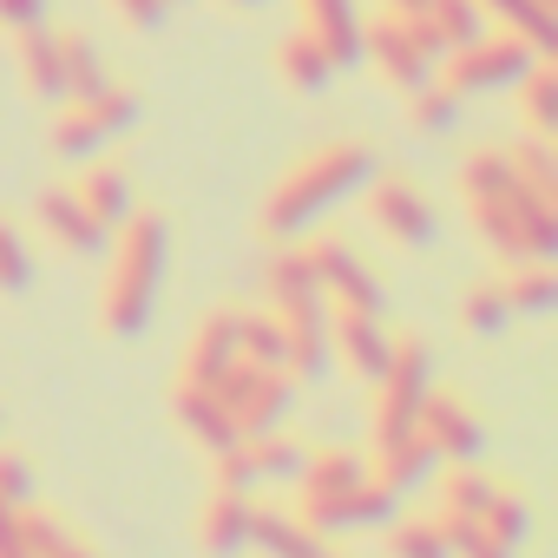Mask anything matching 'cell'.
Returning <instances> with one entry per match:
<instances>
[{
    "label": "cell",
    "mask_w": 558,
    "mask_h": 558,
    "mask_svg": "<svg viewBox=\"0 0 558 558\" xmlns=\"http://www.w3.org/2000/svg\"><path fill=\"white\" fill-rule=\"evenodd\" d=\"M375 178V145L368 138H329V145H310L276 191L263 197V236L276 243H296L310 223H323L342 197H355L362 184Z\"/></svg>",
    "instance_id": "1"
},
{
    "label": "cell",
    "mask_w": 558,
    "mask_h": 558,
    "mask_svg": "<svg viewBox=\"0 0 558 558\" xmlns=\"http://www.w3.org/2000/svg\"><path fill=\"white\" fill-rule=\"evenodd\" d=\"M106 250H112V269H106L99 323H106V336L125 342V336H138L151 323V303H158V283H165V250H171L165 217L158 210H132L106 236Z\"/></svg>",
    "instance_id": "2"
},
{
    "label": "cell",
    "mask_w": 558,
    "mask_h": 558,
    "mask_svg": "<svg viewBox=\"0 0 558 558\" xmlns=\"http://www.w3.org/2000/svg\"><path fill=\"white\" fill-rule=\"evenodd\" d=\"M466 210H473V230L486 236L493 256H506V263H551L558 256V197H538L512 178V191L480 197Z\"/></svg>",
    "instance_id": "3"
},
{
    "label": "cell",
    "mask_w": 558,
    "mask_h": 558,
    "mask_svg": "<svg viewBox=\"0 0 558 558\" xmlns=\"http://www.w3.org/2000/svg\"><path fill=\"white\" fill-rule=\"evenodd\" d=\"M132 125H138V93L119 86V80H106L99 93H66L53 106V151L66 165H86L106 145H119Z\"/></svg>",
    "instance_id": "4"
},
{
    "label": "cell",
    "mask_w": 558,
    "mask_h": 558,
    "mask_svg": "<svg viewBox=\"0 0 558 558\" xmlns=\"http://www.w3.org/2000/svg\"><path fill=\"white\" fill-rule=\"evenodd\" d=\"M362 60L381 73V86L395 93H414L440 73V40L427 34L421 14H395V8H375V21H362Z\"/></svg>",
    "instance_id": "5"
},
{
    "label": "cell",
    "mask_w": 558,
    "mask_h": 558,
    "mask_svg": "<svg viewBox=\"0 0 558 558\" xmlns=\"http://www.w3.org/2000/svg\"><path fill=\"white\" fill-rule=\"evenodd\" d=\"M368 388H375V447L414 434V414H421V401H427V388H434V349H427L421 336H395L388 368H381Z\"/></svg>",
    "instance_id": "6"
},
{
    "label": "cell",
    "mask_w": 558,
    "mask_h": 558,
    "mask_svg": "<svg viewBox=\"0 0 558 558\" xmlns=\"http://www.w3.org/2000/svg\"><path fill=\"white\" fill-rule=\"evenodd\" d=\"M538 53L525 47V40H512V34H499V27H486L480 40H466V47H453L447 60H440V86L447 93H460V99H486V93H512L519 80H525V66H532Z\"/></svg>",
    "instance_id": "7"
},
{
    "label": "cell",
    "mask_w": 558,
    "mask_h": 558,
    "mask_svg": "<svg viewBox=\"0 0 558 558\" xmlns=\"http://www.w3.org/2000/svg\"><path fill=\"white\" fill-rule=\"evenodd\" d=\"M223 408H230V421H236V440H263V434H276L290 421V401H296V388H290V375L283 368H256V362H230L223 375H217V388H210Z\"/></svg>",
    "instance_id": "8"
},
{
    "label": "cell",
    "mask_w": 558,
    "mask_h": 558,
    "mask_svg": "<svg viewBox=\"0 0 558 558\" xmlns=\"http://www.w3.org/2000/svg\"><path fill=\"white\" fill-rule=\"evenodd\" d=\"M362 204H368V223H375L388 243H401V250H427L434 230H440L434 197H427L414 178H401V171H375V178L362 184Z\"/></svg>",
    "instance_id": "9"
},
{
    "label": "cell",
    "mask_w": 558,
    "mask_h": 558,
    "mask_svg": "<svg viewBox=\"0 0 558 558\" xmlns=\"http://www.w3.org/2000/svg\"><path fill=\"white\" fill-rule=\"evenodd\" d=\"M303 250H310V263H316V283H323V303H329V310H342V316H381V310H388L375 269H368L342 236H323V243H303Z\"/></svg>",
    "instance_id": "10"
},
{
    "label": "cell",
    "mask_w": 558,
    "mask_h": 558,
    "mask_svg": "<svg viewBox=\"0 0 558 558\" xmlns=\"http://www.w3.org/2000/svg\"><path fill=\"white\" fill-rule=\"evenodd\" d=\"M414 434L440 453V466H453V460H480V440H486L473 401L453 395V388H427V401H421V414H414Z\"/></svg>",
    "instance_id": "11"
},
{
    "label": "cell",
    "mask_w": 558,
    "mask_h": 558,
    "mask_svg": "<svg viewBox=\"0 0 558 558\" xmlns=\"http://www.w3.org/2000/svg\"><path fill=\"white\" fill-rule=\"evenodd\" d=\"M401 506V493H388L381 480H362L336 499H303V525L310 532H362V525H388Z\"/></svg>",
    "instance_id": "12"
},
{
    "label": "cell",
    "mask_w": 558,
    "mask_h": 558,
    "mask_svg": "<svg viewBox=\"0 0 558 558\" xmlns=\"http://www.w3.org/2000/svg\"><path fill=\"white\" fill-rule=\"evenodd\" d=\"M283 323V375L296 381H323L329 362V303H296V310H276Z\"/></svg>",
    "instance_id": "13"
},
{
    "label": "cell",
    "mask_w": 558,
    "mask_h": 558,
    "mask_svg": "<svg viewBox=\"0 0 558 558\" xmlns=\"http://www.w3.org/2000/svg\"><path fill=\"white\" fill-rule=\"evenodd\" d=\"M388 349H395V336L381 329V316H342V310H329V362H342L355 381H375L388 368Z\"/></svg>",
    "instance_id": "14"
},
{
    "label": "cell",
    "mask_w": 558,
    "mask_h": 558,
    "mask_svg": "<svg viewBox=\"0 0 558 558\" xmlns=\"http://www.w3.org/2000/svg\"><path fill=\"white\" fill-rule=\"evenodd\" d=\"M14 40V66H21V86L34 106H60L66 99V66H60V27H27V34H8Z\"/></svg>",
    "instance_id": "15"
},
{
    "label": "cell",
    "mask_w": 558,
    "mask_h": 558,
    "mask_svg": "<svg viewBox=\"0 0 558 558\" xmlns=\"http://www.w3.org/2000/svg\"><path fill=\"white\" fill-rule=\"evenodd\" d=\"M34 223H40L60 250H73V256H99V250H106V236H112V230H99V223L86 217V204L73 197V184L40 191V197H34Z\"/></svg>",
    "instance_id": "16"
},
{
    "label": "cell",
    "mask_w": 558,
    "mask_h": 558,
    "mask_svg": "<svg viewBox=\"0 0 558 558\" xmlns=\"http://www.w3.org/2000/svg\"><path fill=\"white\" fill-rule=\"evenodd\" d=\"M73 197L86 204V217H93L99 230H119V223L138 210V204H132V178H125V165H99V158H86V165H80Z\"/></svg>",
    "instance_id": "17"
},
{
    "label": "cell",
    "mask_w": 558,
    "mask_h": 558,
    "mask_svg": "<svg viewBox=\"0 0 558 558\" xmlns=\"http://www.w3.org/2000/svg\"><path fill=\"white\" fill-rule=\"evenodd\" d=\"M171 414H178V427H184L197 447H210V453L236 447V421H230V408H223L210 388H197V381H178V395H171Z\"/></svg>",
    "instance_id": "18"
},
{
    "label": "cell",
    "mask_w": 558,
    "mask_h": 558,
    "mask_svg": "<svg viewBox=\"0 0 558 558\" xmlns=\"http://www.w3.org/2000/svg\"><path fill=\"white\" fill-rule=\"evenodd\" d=\"M336 73H342V66L323 53V40H316L310 27H296V34L276 40V80H283L290 93H303V99H310V93H323Z\"/></svg>",
    "instance_id": "19"
},
{
    "label": "cell",
    "mask_w": 558,
    "mask_h": 558,
    "mask_svg": "<svg viewBox=\"0 0 558 558\" xmlns=\"http://www.w3.org/2000/svg\"><path fill=\"white\" fill-rule=\"evenodd\" d=\"M230 362H236V323H230V310H217V316H204L197 336L184 342V375H178V381L217 388V375H223Z\"/></svg>",
    "instance_id": "20"
},
{
    "label": "cell",
    "mask_w": 558,
    "mask_h": 558,
    "mask_svg": "<svg viewBox=\"0 0 558 558\" xmlns=\"http://www.w3.org/2000/svg\"><path fill=\"white\" fill-rule=\"evenodd\" d=\"M250 545L263 558H323V532H310L296 512L283 506H256L250 512Z\"/></svg>",
    "instance_id": "21"
},
{
    "label": "cell",
    "mask_w": 558,
    "mask_h": 558,
    "mask_svg": "<svg viewBox=\"0 0 558 558\" xmlns=\"http://www.w3.org/2000/svg\"><path fill=\"white\" fill-rule=\"evenodd\" d=\"M303 27L323 40V53L336 66L362 60V14H355V0H303Z\"/></svg>",
    "instance_id": "22"
},
{
    "label": "cell",
    "mask_w": 558,
    "mask_h": 558,
    "mask_svg": "<svg viewBox=\"0 0 558 558\" xmlns=\"http://www.w3.org/2000/svg\"><path fill=\"white\" fill-rule=\"evenodd\" d=\"M434 473H440V453H434L421 434H401V440L375 447V466H368V480H381L388 493H414V486H427Z\"/></svg>",
    "instance_id": "23"
},
{
    "label": "cell",
    "mask_w": 558,
    "mask_h": 558,
    "mask_svg": "<svg viewBox=\"0 0 558 558\" xmlns=\"http://www.w3.org/2000/svg\"><path fill=\"white\" fill-rule=\"evenodd\" d=\"M263 290H269V310H296V303H323V283H316V263L303 243H283L269 263H263Z\"/></svg>",
    "instance_id": "24"
},
{
    "label": "cell",
    "mask_w": 558,
    "mask_h": 558,
    "mask_svg": "<svg viewBox=\"0 0 558 558\" xmlns=\"http://www.w3.org/2000/svg\"><path fill=\"white\" fill-rule=\"evenodd\" d=\"M480 14H486V27L525 40L532 53H551L558 47V14L538 8V0H480Z\"/></svg>",
    "instance_id": "25"
},
{
    "label": "cell",
    "mask_w": 558,
    "mask_h": 558,
    "mask_svg": "<svg viewBox=\"0 0 558 558\" xmlns=\"http://www.w3.org/2000/svg\"><path fill=\"white\" fill-rule=\"evenodd\" d=\"M512 93H519L525 132H532V138H558V66H551V53H538Z\"/></svg>",
    "instance_id": "26"
},
{
    "label": "cell",
    "mask_w": 558,
    "mask_h": 558,
    "mask_svg": "<svg viewBox=\"0 0 558 558\" xmlns=\"http://www.w3.org/2000/svg\"><path fill=\"white\" fill-rule=\"evenodd\" d=\"M368 480V460L362 453H349V447H316L310 460H303V499H336V493H349V486H362Z\"/></svg>",
    "instance_id": "27"
},
{
    "label": "cell",
    "mask_w": 558,
    "mask_h": 558,
    "mask_svg": "<svg viewBox=\"0 0 558 558\" xmlns=\"http://www.w3.org/2000/svg\"><path fill=\"white\" fill-rule=\"evenodd\" d=\"M499 290H506V310L525 316V323H538V316L558 310V276H551V263H512L499 276Z\"/></svg>",
    "instance_id": "28"
},
{
    "label": "cell",
    "mask_w": 558,
    "mask_h": 558,
    "mask_svg": "<svg viewBox=\"0 0 558 558\" xmlns=\"http://www.w3.org/2000/svg\"><path fill=\"white\" fill-rule=\"evenodd\" d=\"M250 493H217L210 506H204V551L210 558H236L243 545H250Z\"/></svg>",
    "instance_id": "29"
},
{
    "label": "cell",
    "mask_w": 558,
    "mask_h": 558,
    "mask_svg": "<svg viewBox=\"0 0 558 558\" xmlns=\"http://www.w3.org/2000/svg\"><path fill=\"white\" fill-rule=\"evenodd\" d=\"M243 453H250L256 486H263V480H269V486H296V480H303V460H310V447H303V440H290L283 427L263 434V440H243Z\"/></svg>",
    "instance_id": "30"
},
{
    "label": "cell",
    "mask_w": 558,
    "mask_h": 558,
    "mask_svg": "<svg viewBox=\"0 0 558 558\" xmlns=\"http://www.w3.org/2000/svg\"><path fill=\"white\" fill-rule=\"evenodd\" d=\"M236 323V355L256 362V368H283V323L276 310H230Z\"/></svg>",
    "instance_id": "31"
},
{
    "label": "cell",
    "mask_w": 558,
    "mask_h": 558,
    "mask_svg": "<svg viewBox=\"0 0 558 558\" xmlns=\"http://www.w3.org/2000/svg\"><path fill=\"white\" fill-rule=\"evenodd\" d=\"M421 21H427V34L440 40V53H453V47H466V40H480V34H486L480 0H427Z\"/></svg>",
    "instance_id": "32"
},
{
    "label": "cell",
    "mask_w": 558,
    "mask_h": 558,
    "mask_svg": "<svg viewBox=\"0 0 558 558\" xmlns=\"http://www.w3.org/2000/svg\"><path fill=\"white\" fill-rule=\"evenodd\" d=\"M493 493H499V480H493V473H480L473 460H453V466L440 473V512H460V519H480Z\"/></svg>",
    "instance_id": "33"
},
{
    "label": "cell",
    "mask_w": 558,
    "mask_h": 558,
    "mask_svg": "<svg viewBox=\"0 0 558 558\" xmlns=\"http://www.w3.org/2000/svg\"><path fill=\"white\" fill-rule=\"evenodd\" d=\"M408 99V125L421 132V138H440V132H453L460 125V93H447L440 80H427V86H414V93H401Z\"/></svg>",
    "instance_id": "34"
},
{
    "label": "cell",
    "mask_w": 558,
    "mask_h": 558,
    "mask_svg": "<svg viewBox=\"0 0 558 558\" xmlns=\"http://www.w3.org/2000/svg\"><path fill=\"white\" fill-rule=\"evenodd\" d=\"M453 184H460V197H466V204H480V197L512 191V165H506V151H499V145H480V151H466V158H460Z\"/></svg>",
    "instance_id": "35"
},
{
    "label": "cell",
    "mask_w": 558,
    "mask_h": 558,
    "mask_svg": "<svg viewBox=\"0 0 558 558\" xmlns=\"http://www.w3.org/2000/svg\"><path fill=\"white\" fill-rule=\"evenodd\" d=\"M60 66H66V93H99L106 86V60L80 27H60Z\"/></svg>",
    "instance_id": "36"
},
{
    "label": "cell",
    "mask_w": 558,
    "mask_h": 558,
    "mask_svg": "<svg viewBox=\"0 0 558 558\" xmlns=\"http://www.w3.org/2000/svg\"><path fill=\"white\" fill-rule=\"evenodd\" d=\"M506 165L525 191L538 197H558V158H551V138H525V145H506Z\"/></svg>",
    "instance_id": "37"
},
{
    "label": "cell",
    "mask_w": 558,
    "mask_h": 558,
    "mask_svg": "<svg viewBox=\"0 0 558 558\" xmlns=\"http://www.w3.org/2000/svg\"><path fill=\"white\" fill-rule=\"evenodd\" d=\"M480 525H486V532H493L499 545H512V551H519V545L532 538V506H525L519 493H506V486H499V493L486 499V512H480Z\"/></svg>",
    "instance_id": "38"
},
{
    "label": "cell",
    "mask_w": 558,
    "mask_h": 558,
    "mask_svg": "<svg viewBox=\"0 0 558 558\" xmlns=\"http://www.w3.org/2000/svg\"><path fill=\"white\" fill-rule=\"evenodd\" d=\"M80 538L66 532V519H53V512H34V506H21V551L27 558H66Z\"/></svg>",
    "instance_id": "39"
},
{
    "label": "cell",
    "mask_w": 558,
    "mask_h": 558,
    "mask_svg": "<svg viewBox=\"0 0 558 558\" xmlns=\"http://www.w3.org/2000/svg\"><path fill=\"white\" fill-rule=\"evenodd\" d=\"M440 538H447V558H512V545H499L480 519H460V512H440Z\"/></svg>",
    "instance_id": "40"
},
{
    "label": "cell",
    "mask_w": 558,
    "mask_h": 558,
    "mask_svg": "<svg viewBox=\"0 0 558 558\" xmlns=\"http://www.w3.org/2000/svg\"><path fill=\"white\" fill-rule=\"evenodd\" d=\"M388 558H447L440 519H388Z\"/></svg>",
    "instance_id": "41"
},
{
    "label": "cell",
    "mask_w": 558,
    "mask_h": 558,
    "mask_svg": "<svg viewBox=\"0 0 558 558\" xmlns=\"http://www.w3.org/2000/svg\"><path fill=\"white\" fill-rule=\"evenodd\" d=\"M460 323H466L473 336H499V329L512 323V310H506V290H499V276H493V283H473V290H466V303H460Z\"/></svg>",
    "instance_id": "42"
},
{
    "label": "cell",
    "mask_w": 558,
    "mask_h": 558,
    "mask_svg": "<svg viewBox=\"0 0 558 558\" xmlns=\"http://www.w3.org/2000/svg\"><path fill=\"white\" fill-rule=\"evenodd\" d=\"M27 283H34V250H27V236H21L14 217H0V290L21 296Z\"/></svg>",
    "instance_id": "43"
},
{
    "label": "cell",
    "mask_w": 558,
    "mask_h": 558,
    "mask_svg": "<svg viewBox=\"0 0 558 558\" xmlns=\"http://www.w3.org/2000/svg\"><path fill=\"white\" fill-rule=\"evenodd\" d=\"M0 499H8V506H34V460L14 453V447H0Z\"/></svg>",
    "instance_id": "44"
},
{
    "label": "cell",
    "mask_w": 558,
    "mask_h": 558,
    "mask_svg": "<svg viewBox=\"0 0 558 558\" xmlns=\"http://www.w3.org/2000/svg\"><path fill=\"white\" fill-rule=\"evenodd\" d=\"M53 0H0V34H27V27H47Z\"/></svg>",
    "instance_id": "45"
},
{
    "label": "cell",
    "mask_w": 558,
    "mask_h": 558,
    "mask_svg": "<svg viewBox=\"0 0 558 558\" xmlns=\"http://www.w3.org/2000/svg\"><path fill=\"white\" fill-rule=\"evenodd\" d=\"M250 486H256V473H250V453L236 440V447L217 453V493H250Z\"/></svg>",
    "instance_id": "46"
},
{
    "label": "cell",
    "mask_w": 558,
    "mask_h": 558,
    "mask_svg": "<svg viewBox=\"0 0 558 558\" xmlns=\"http://www.w3.org/2000/svg\"><path fill=\"white\" fill-rule=\"evenodd\" d=\"M106 8H112L125 27H158V21H165V0H106Z\"/></svg>",
    "instance_id": "47"
},
{
    "label": "cell",
    "mask_w": 558,
    "mask_h": 558,
    "mask_svg": "<svg viewBox=\"0 0 558 558\" xmlns=\"http://www.w3.org/2000/svg\"><path fill=\"white\" fill-rule=\"evenodd\" d=\"M8 551H21V506L0 499V558H8Z\"/></svg>",
    "instance_id": "48"
},
{
    "label": "cell",
    "mask_w": 558,
    "mask_h": 558,
    "mask_svg": "<svg viewBox=\"0 0 558 558\" xmlns=\"http://www.w3.org/2000/svg\"><path fill=\"white\" fill-rule=\"evenodd\" d=\"M381 8H395V14H421L427 0H381Z\"/></svg>",
    "instance_id": "49"
},
{
    "label": "cell",
    "mask_w": 558,
    "mask_h": 558,
    "mask_svg": "<svg viewBox=\"0 0 558 558\" xmlns=\"http://www.w3.org/2000/svg\"><path fill=\"white\" fill-rule=\"evenodd\" d=\"M223 8H230V14H256V8H263V0H223Z\"/></svg>",
    "instance_id": "50"
},
{
    "label": "cell",
    "mask_w": 558,
    "mask_h": 558,
    "mask_svg": "<svg viewBox=\"0 0 558 558\" xmlns=\"http://www.w3.org/2000/svg\"><path fill=\"white\" fill-rule=\"evenodd\" d=\"M66 558H93V551H80V545H73V551H66Z\"/></svg>",
    "instance_id": "51"
},
{
    "label": "cell",
    "mask_w": 558,
    "mask_h": 558,
    "mask_svg": "<svg viewBox=\"0 0 558 558\" xmlns=\"http://www.w3.org/2000/svg\"><path fill=\"white\" fill-rule=\"evenodd\" d=\"M538 8H551V14H558V0H538Z\"/></svg>",
    "instance_id": "52"
},
{
    "label": "cell",
    "mask_w": 558,
    "mask_h": 558,
    "mask_svg": "<svg viewBox=\"0 0 558 558\" xmlns=\"http://www.w3.org/2000/svg\"><path fill=\"white\" fill-rule=\"evenodd\" d=\"M8 558H27V551H8Z\"/></svg>",
    "instance_id": "53"
},
{
    "label": "cell",
    "mask_w": 558,
    "mask_h": 558,
    "mask_svg": "<svg viewBox=\"0 0 558 558\" xmlns=\"http://www.w3.org/2000/svg\"><path fill=\"white\" fill-rule=\"evenodd\" d=\"M165 8H178V0H165Z\"/></svg>",
    "instance_id": "54"
},
{
    "label": "cell",
    "mask_w": 558,
    "mask_h": 558,
    "mask_svg": "<svg viewBox=\"0 0 558 558\" xmlns=\"http://www.w3.org/2000/svg\"><path fill=\"white\" fill-rule=\"evenodd\" d=\"M323 558H329V551H323Z\"/></svg>",
    "instance_id": "55"
}]
</instances>
